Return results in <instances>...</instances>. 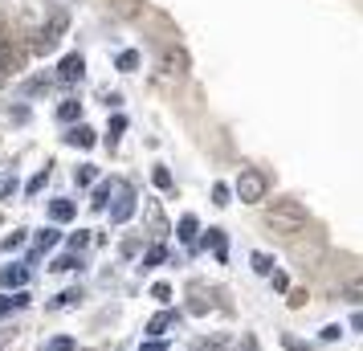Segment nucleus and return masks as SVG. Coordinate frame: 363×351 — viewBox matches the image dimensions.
Returning <instances> with one entry per match:
<instances>
[{"label":"nucleus","instance_id":"nucleus-9","mask_svg":"<svg viewBox=\"0 0 363 351\" xmlns=\"http://www.w3.org/2000/svg\"><path fill=\"white\" fill-rule=\"evenodd\" d=\"M172 327H176V315H172V311H160V315L147 323V335L151 339H164V331H172Z\"/></svg>","mask_w":363,"mask_h":351},{"label":"nucleus","instance_id":"nucleus-25","mask_svg":"<svg viewBox=\"0 0 363 351\" xmlns=\"http://www.w3.org/2000/svg\"><path fill=\"white\" fill-rule=\"evenodd\" d=\"M94 176H99L94 164H78V184H94Z\"/></svg>","mask_w":363,"mask_h":351},{"label":"nucleus","instance_id":"nucleus-14","mask_svg":"<svg viewBox=\"0 0 363 351\" xmlns=\"http://www.w3.org/2000/svg\"><path fill=\"white\" fill-rule=\"evenodd\" d=\"M74 213H78V204H74V201H53L50 204V217L57 221V225H62V221L69 225V221H74Z\"/></svg>","mask_w":363,"mask_h":351},{"label":"nucleus","instance_id":"nucleus-20","mask_svg":"<svg viewBox=\"0 0 363 351\" xmlns=\"http://www.w3.org/2000/svg\"><path fill=\"white\" fill-rule=\"evenodd\" d=\"M115 66L123 69V74H131V69H139V53H135V50H123V53L115 57Z\"/></svg>","mask_w":363,"mask_h":351},{"label":"nucleus","instance_id":"nucleus-29","mask_svg":"<svg viewBox=\"0 0 363 351\" xmlns=\"http://www.w3.org/2000/svg\"><path fill=\"white\" fill-rule=\"evenodd\" d=\"M151 299L167 302V299H172V286H167V282H155V286H151Z\"/></svg>","mask_w":363,"mask_h":351},{"label":"nucleus","instance_id":"nucleus-27","mask_svg":"<svg viewBox=\"0 0 363 351\" xmlns=\"http://www.w3.org/2000/svg\"><path fill=\"white\" fill-rule=\"evenodd\" d=\"M45 351H74V339H69V335H57V339H50Z\"/></svg>","mask_w":363,"mask_h":351},{"label":"nucleus","instance_id":"nucleus-11","mask_svg":"<svg viewBox=\"0 0 363 351\" xmlns=\"http://www.w3.org/2000/svg\"><path fill=\"white\" fill-rule=\"evenodd\" d=\"M176 233H180V241H184V245H196V233H200V221L192 217V213H184V217H180V229H176Z\"/></svg>","mask_w":363,"mask_h":351},{"label":"nucleus","instance_id":"nucleus-33","mask_svg":"<svg viewBox=\"0 0 363 351\" xmlns=\"http://www.w3.org/2000/svg\"><path fill=\"white\" fill-rule=\"evenodd\" d=\"M339 335H343L339 323H327V327H323V339H327V343H330V339H339Z\"/></svg>","mask_w":363,"mask_h":351},{"label":"nucleus","instance_id":"nucleus-17","mask_svg":"<svg viewBox=\"0 0 363 351\" xmlns=\"http://www.w3.org/2000/svg\"><path fill=\"white\" fill-rule=\"evenodd\" d=\"M57 118H62V123H78V118H82V102H78V99H66L62 106H57Z\"/></svg>","mask_w":363,"mask_h":351},{"label":"nucleus","instance_id":"nucleus-26","mask_svg":"<svg viewBox=\"0 0 363 351\" xmlns=\"http://www.w3.org/2000/svg\"><path fill=\"white\" fill-rule=\"evenodd\" d=\"M45 180H50V167H41V172H37L33 180L25 184V188H29V196H33V192H41V188H45Z\"/></svg>","mask_w":363,"mask_h":351},{"label":"nucleus","instance_id":"nucleus-4","mask_svg":"<svg viewBox=\"0 0 363 351\" xmlns=\"http://www.w3.org/2000/svg\"><path fill=\"white\" fill-rule=\"evenodd\" d=\"M66 25H69V17H66V13H53V17H50V25H45L41 33H37V45H33V53H50L53 45H57V37L66 33Z\"/></svg>","mask_w":363,"mask_h":351},{"label":"nucleus","instance_id":"nucleus-13","mask_svg":"<svg viewBox=\"0 0 363 351\" xmlns=\"http://www.w3.org/2000/svg\"><path fill=\"white\" fill-rule=\"evenodd\" d=\"M53 274H69V269H82V257H78V253H57V257H53Z\"/></svg>","mask_w":363,"mask_h":351},{"label":"nucleus","instance_id":"nucleus-12","mask_svg":"<svg viewBox=\"0 0 363 351\" xmlns=\"http://www.w3.org/2000/svg\"><path fill=\"white\" fill-rule=\"evenodd\" d=\"M57 229H41V233H37V241H33V253H29V266H33V257L37 253H45V250H53V245H57Z\"/></svg>","mask_w":363,"mask_h":351},{"label":"nucleus","instance_id":"nucleus-10","mask_svg":"<svg viewBox=\"0 0 363 351\" xmlns=\"http://www.w3.org/2000/svg\"><path fill=\"white\" fill-rule=\"evenodd\" d=\"M115 180H102L99 188H94V196H90V208H94V213H99V208H111V192H115Z\"/></svg>","mask_w":363,"mask_h":351},{"label":"nucleus","instance_id":"nucleus-31","mask_svg":"<svg viewBox=\"0 0 363 351\" xmlns=\"http://www.w3.org/2000/svg\"><path fill=\"white\" fill-rule=\"evenodd\" d=\"M200 351H229V343H225V339H204Z\"/></svg>","mask_w":363,"mask_h":351},{"label":"nucleus","instance_id":"nucleus-6","mask_svg":"<svg viewBox=\"0 0 363 351\" xmlns=\"http://www.w3.org/2000/svg\"><path fill=\"white\" fill-rule=\"evenodd\" d=\"M135 201H139V196H135V188H131V184H118V201L111 204V221H115V225H123V221H131Z\"/></svg>","mask_w":363,"mask_h":351},{"label":"nucleus","instance_id":"nucleus-16","mask_svg":"<svg viewBox=\"0 0 363 351\" xmlns=\"http://www.w3.org/2000/svg\"><path fill=\"white\" fill-rule=\"evenodd\" d=\"M343 299H351L355 306H363V274H355V278L343 282Z\"/></svg>","mask_w":363,"mask_h":351},{"label":"nucleus","instance_id":"nucleus-1","mask_svg":"<svg viewBox=\"0 0 363 351\" xmlns=\"http://www.w3.org/2000/svg\"><path fill=\"white\" fill-rule=\"evenodd\" d=\"M306 225H311V213H306V208H302V204H298L294 196L265 204V229H269V233H278V237H294V233H302Z\"/></svg>","mask_w":363,"mask_h":351},{"label":"nucleus","instance_id":"nucleus-24","mask_svg":"<svg viewBox=\"0 0 363 351\" xmlns=\"http://www.w3.org/2000/svg\"><path fill=\"white\" fill-rule=\"evenodd\" d=\"M86 245H90V233H86V229H78V233L69 237V253H82Z\"/></svg>","mask_w":363,"mask_h":351},{"label":"nucleus","instance_id":"nucleus-19","mask_svg":"<svg viewBox=\"0 0 363 351\" xmlns=\"http://www.w3.org/2000/svg\"><path fill=\"white\" fill-rule=\"evenodd\" d=\"M21 306H29V294H25V290H17L13 299H0V318L13 315V311H21Z\"/></svg>","mask_w":363,"mask_h":351},{"label":"nucleus","instance_id":"nucleus-30","mask_svg":"<svg viewBox=\"0 0 363 351\" xmlns=\"http://www.w3.org/2000/svg\"><path fill=\"white\" fill-rule=\"evenodd\" d=\"M123 131H127V118H123V115H115V118H111V143H115V139H118Z\"/></svg>","mask_w":363,"mask_h":351},{"label":"nucleus","instance_id":"nucleus-35","mask_svg":"<svg viewBox=\"0 0 363 351\" xmlns=\"http://www.w3.org/2000/svg\"><path fill=\"white\" fill-rule=\"evenodd\" d=\"M17 245H25V233H9L4 237V250H17Z\"/></svg>","mask_w":363,"mask_h":351},{"label":"nucleus","instance_id":"nucleus-36","mask_svg":"<svg viewBox=\"0 0 363 351\" xmlns=\"http://www.w3.org/2000/svg\"><path fill=\"white\" fill-rule=\"evenodd\" d=\"M269 278H274V290H290V282H286V274H278V269H274Z\"/></svg>","mask_w":363,"mask_h":351},{"label":"nucleus","instance_id":"nucleus-3","mask_svg":"<svg viewBox=\"0 0 363 351\" xmlns=\"http://www.w3.org/2000/svg\"><path fill=\"white\" fill-rule=\"evenodd\" d=\"M160 69H164L167 78H184V74L192 69V57H188L184 45H167V50L160 53Z\"/></svg>","mask_w":363,"mask_h":351},{"label":"nucleus","instance_id":"nucleus-15","mask_svg":"<svg viewBox=\"0 0 363 351\" xmlns=\"http://www.w3.org/2000/svg\"><path fill=\"white\" fill-rule=\"evenodd\" d=\"M204 245H213L216 262H229V245H225V233H220V229H208V237H204Z\"/></svg>","mask_w":363,"mask_h":351},{"label":"nucleus","instance_id":"nucleus-28","mask_svg":"<svg viewBox=\"0 0 363 351\" xmlns=\"http://www.w3.org/2000/svg\"><path fill=\"white\" fill-rule=\"evenodd\" d=\"M151 180H155V188H172V172H167V167H155Z\"/></svg>","mask_w":363,"mask_h":351},{"label":"nucleus","instance_id":"nucleus-34","mask_svg":"<svg viewBox=\"0 0 363 351\" xmlns=\"http://www.w3.org/2000/svg\"><path fill=\"white\" fill-rule=\"evenodd\" d=\"M139 351H167V339H147Z\"/></svg>","mask_w":363,"mask_h":351},{"label":"nucleus","instance_id":"nucleus-32","mask_svg":"<svg viewBox=\"0 0 363 351\" xmlns=\"http://www.w3.org/2000/svg\"><path fill=\"white\" fill-rule=\"evenodd\" d=\"M213 204H229V188L225 184H213Z\"/></svg>","mask_w":363,"mask_h":351},{"label":"nucleus","instance_id":"nucleus-7","mask_svg":"<svg viewBox=\"0 0 363 351\" xmlns=\"http://www.w3.org/2000/svg\"><path fill=\"white\" fill-rule=\"evenodd\" d=\"M86 74V62H82V53H66L62 62H57V78L62 82H78Z\"/></svg>","mask_w":363,"mask_h":351},{"label":"nucleus","instance_id":"nucleus-18","mask_svg":"<svg viewBox=\"0 0 363 351\" xmlns=\"http://www.w3.org/2000/svg\"><path fill=\"white\" fill-rule=\"evenodd\" d=\"M111 4H115V13L123 21H131V17H139V13H143V0H111Z\"/></svg>","mask_w":363,"mask_h":351},{"label":"nucleus","instance_id":"nucleus-21","mask_svg":"<svg viewBox=\"0 0 363 351\" xmlns=\"http://www.w3.org/2000/svg\"><path fill=\"white\" fill-rule=\"evenodd\" d=\"M78 302H82V290H66V294H57L50 306L53 311H62V306H78Z\"/></svg>","mask_w":363,"mask_h":351},{"label":"nucleus","instance_id":"nucleus-37","mask_svg":"<svg viewBox=\"0 0 363 351\" xmlns=\"http://www.w3.org/2000/svg\"><path fill=\"white\" fill-rule=\"evenodd\" d=\"M302 302H306V290H290V306H294V311L302 306Z\"/></svg>","mask_w":363,"mask_h":351},{"label":"nucleus","instance_id":"nucleus-22","mask_svg":"<svg viewBox=\"0 0 363 351\" xmlns=\"http://www.w3.org/2000/svg\"><path fill=\"white\" fill-rule=\"evenodd\" d=\"M164 262H167V250H164V245H151V250H147V257H143V266H147V269L164 266Z\"/></svg>","mask_w":363,"mask_h":351},{"label":"nucleus","instance_id":"nucleus-38","mask_svg":"<svg viewBox=\"0 0 363 351\" xmlns=\"http://www.w3.org/2000/svg\"><path fill=\"white\" fill-rule=\"evenodd\" d=\"M351 331L363 335V311H355V315H351Z\"/></svg>","mask_w":363,"mask_h":351},{"label":"nucleus","instance_id":"nucleus-5","mask_svg":"<svg viewBox=\"0 0 363 351\" xmlns=\"http://www.w3.org/2000/svg\"><path fill=\"white\" fill-rule=\"evenodd\" d=\"M29 278H33V266H29V262L4 266L0 269V290H21V286H29Z\"/></svg>","mask_w":363,"mask_h":351},{"label":"nucleus","instance_id":"nucleus-8","mask_svg":"<svg viewBox=\"0 0 363 351\" xmlns=\"http://www.w3.org/2000/svg\"><path fill=\"white\" fill-rule=\"evenodd\" d=\"M66 143L69 147H94V143H99V135H94V127H86V123H74V127H69L66 131Z\"/></svg>","mask_w":363,"mask_h":351},{"label":"nucleus","instance_id":"nucleus-39","mask_svg":"<svg viewBox=\"0 0 363 351\" xmlns=\"http://www.w3.org/2000/svg\"><path fill=\"white\" fill-rule=\"evenodd\" d=\"M241 351H257V343H253V339H245V347H241Z\"/></svg>","mask_w":363,"mask_h":351},{"label":"nucleus","instance_id":"nucleus-2","mask_svg":"<svg viewBox=\"0 0 363 351\" xmlns=\"http://www.w3.org/2000/svg\"><path fill=\"white\" fill-rule=\"evenodd\" d=\"M237 201L241 204H262L269 196V176L257 172V167H241V176H237Z\"/></svg>","mask_w":363,"mask_h":351},{"label":"nucleus","instance_id":"nucleus-23","mask_svg":"<svg viewBox=\"0 0 363 351\" xmlns=\"http://www.w3.org/2000/svg\"><path fill=\"white\" fill-rule=\"evenodd\" d=\"M249 262H253V269H257V274H274V257H269V253H253V257H249Z\"/></svg>","mask_w":363,"mask_h":351}]
</instances>
